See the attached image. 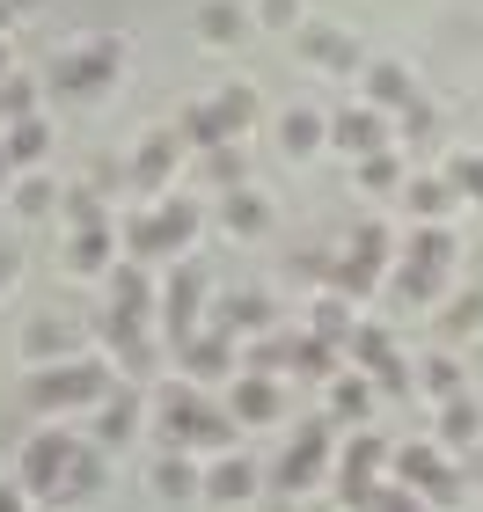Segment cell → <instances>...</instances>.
<instances>
[{"instance_id": "6da1fadb", "label": "cell", "mask_w": 483, "mask_h": 512, "mask_svg": "<svg viewBox=\"0 0 483 512\" xmlns=\"http://www.w3.org/2000/svg\"><path fill=\"white\" fill-rule=\"evenodd\" d=\"M154 425H161V439H169L176 454H198V447H227L235 439V417L227 410H213L205 395L183 381V388H161L154 395Z\"/></svg>"}, {"instance_id": "7a4b0ae2", "label": "cell", "mask_w": 483, "mask_h": 512, "mask_svg": "<svg viewBox=\"0 0 483 512\" xmlns=\"http://www.w3.org/2000/svg\"><path fill=\"white\" fill-rule=\"evenodd\" d=\"M118 242H125L132 264H161V256H183V249L198 242V205H191V198H161V205H147V213H125Z\"/></svg>"}, {"instance_id": "3957f363", "label": "cell", "mask_w": 483, "mask_h": 512, "mask_svg": "<svg viewBox=\"0 0 483 512\" xmlns=\"http://www.w3.org/2000/svg\"><path fill=\"white\" fill-rule=\"evenodd\" d=\"M103 395H110V366L103 359H59V366H37L30 374V410H44V417L96 410Z\"/></svg>"}, {"instance_id": "277c9868", "label": "cell", "mask_w": 483, "mask_h": 512, "mask_svg": "<svg viewBox=\"0 0 483 512\" xmlns=\"http://www.w3.org/2000/svg\"><path fill=\"white\" fill-rule=\"evenodd\" d=\"M125 74V37H81L66 44V52H52V88L59 96H96V88H110Z\"/></svg>"}, {"instance_id": "5b68a950", "label": "cell", "mask_w": 483, "mask_h": 512, "mask_svg": "<svg viewBox=\"0 0 483 512\" xmlns=\"http://www.w3.org/2000/svg\"><path fill=\"white\" fill-rule=\"evenodd\" d=\"M74 454H81V439L66 432V425H44V432H30V447H22V498H44L52 505L59 498V476L74 469Z\"/></svg>"}, {"instance_id": "8992f818", "label": "cell", "mask_w": 483, "mask_h": 512, "mask_svg": "<svg viewBox=\"0 0 483 512\" xmlns=\"http://www.w3.org/2000/svg\"><path fill=\"white\" fill-rule=\"evenodd\" d=\"M161 330H169L176 344L183 337H198V315H205V264H191V256H176V271H169V286H161Z\"/></svg>"}, {"instance_id": "52a82bcc", "label": "cell", "mask_w": 483, "mask_h": 512, "mask_svg": "<svg viewBox=\"0 0 483 512\" xmlns=\"http://www.w3.org/2000/svg\"><path fill=\"white\" fill-rule=\"evenodd\" d=\"M322 461H330V425H301V439H293V447L279 454V469H271V476H279V491H286V498H301L308 483L322 476Z\"/></svg>"}, {"instance_id": "ba28073f", "label": "cell", "mask_w": 483, "mask_h": 512, "mask_svg": "<svg viewBox=\"0 0 483 512\" xmlns=\"http://www.w3.org/2000/svg\"><path fill=\"white\" fill-rule=\"evenodd\" d=\"M147 425V395L140 388H110L103 403H96V439H88V447H103V454H118L132 432Z\"/></svg>"}, {"instance_id": "9c48e42d", "label": "cell", "mask_w": 483, "mask_h": 512, "mask_svg": "<svg viewBox=\"0 0 483 512\" xmlns=\"http://www.w3.org/2000/svg\"><path fill=\"white\" fill-rule=\"evenodd\" d=\"M381 461H388V447H381L374 432H359L352 447H344V461H337V491H344V505H352V512L381 491V483H374V469H381Z\"/></svg>"}, {"instance_id": "30bf717a", "label": "cell", "mask_w": 483, "mask_h": 512, "mask_svg": "<svg viewBox=\"0 0 483 512\" xmlns=\"http://www.w3.org/2000/svg\"><path fill=\"white\" fill-rule=\"evenodd\" d=\"M176 161H183V139H176V125H161V132H147L140 139V154H132V191H169V176H176Z\"/></svg>"}, {"instance_id": "8fae6325", "label": "cell", "mask_w": 483, "mask_h": 512, "mask_svg": "<svg viewBox=\"0 0 483 512\" xmlns=\"http://www.w3.org/2000/svg\"><path fill=\"white\" fill-rule=\"evenodd\" d=\"M279 410H286V395L271 374H235V388H227V417L235 425H271Z\"/></svg>"}, {"instance_id": "7c38bea8", "label": "cell", "mask_w": 483, "mask_h": 512, "mask_svg": "<svg viewBox=\"0 0 483 512\" xmlns=\"http://www.w3.org/2000/svg\"><path fill=\"white\" fill-rule=\"evenodd\" d=\"M396 476H403V483H418V491H425V498H440V505H454V491H462V476H454L447 461H440V447H403V454H396Z\"/></svg>"}, {"instance_id": "4fadbf2b", "label": "cell", "mask_w": 483, "mask_h": 512, "mask_svg": "<svg viewBox=\"0 0 483 512\" xmlns=\"http://www.w3.org/2000/svg\"><path fill=\"white\" fill-rule=\"evenodd\" d=\"M176 366H183L191 381H235V344L213 337V330H198V337L176 344Z\"/></svg>"}, {"instance_id": "5bb4252c", "label": "cell", "mask_w": 483, "mask_h": 512, "mask_svg": "<svg viewBox=\"0 0 483 512\" xmlns=\"http://www.w3.org/2000/svg\"><path fill=\"white\" fill-rule=\"evenodd\" d=\"M103 483H110V454L81 439V454H74V469L59 476V498H52V505H96V498H103Z\"/></svg>"}, {"instance_id": "9a60e30c", "label": "cell", "mask_w": 483, "mask_h": 512, "mask_svg": "<svg viewBox=\"0 0 483 512\" xmlns=\"http://www.w3.org/2000/svg\"><path fill=\"white\" fill-rule=\"evenodd\" d=\"M198 498H205V505H242V498H257V461H242V454H220L213 469H205Z\"/></svg>"}, {"instance_id": "2e32d148", "label": "cell", "mask_w": 483, "mask_h": 512, "mask_svg": "<svg viewBox=\"0 0 483 512\" xmlns=\"http://www.w3.org/2000/svg\"><path fill=\"white\" fill-rule=\"evenodd\" d=\"M264 330H271V300L264 293H227L213 308V337H227V344L235 337H264Z\"/></svg>"}, {"instance_id": "e0dca14e", "label": "cell", "mask_w": 483, "mask_h": 512, "mask_svg": "<svg viewBox=\"0 0 483 512\" xmlns=\"http://www.w3.org/2000/svg\"><path fill=\"white\" fill-rule=\"evenodd\" d=\"M110 278V308H118V315H132V322H147L154 315V278H147V264H132V256H125V264H110L103 271Z\"/></svg>"}, {"instance_id": "ac0fdd59", "label": "cell", "mask_w": 483, "mask_h": 512, "mask_svg": "<svg viewBox=\"0 0 483 512\" xmlns=\"http://www.w3.org/2000/svg\"><path fill=\"white\" fill-rule=\"evenodd\" d=\"M22 359H30V366H59V359H74V322L37 315L30 330H22Z\"/></svg>"}, {"instance_id": "d6986e66", "label": "cell", "mask_w": 483, "mask_h": 512, "mask_svg": "<svg viewBox=\"0 0 483 512\" xmlns=\"http://www.w3.org/2000/svg\"><path fill=\"white\" fill-rule=\"evenodd\" d=\"M110 264H118V227H81V235L66 242V271H81V278H103Z\"/></svg>"}, {"instance_id": "ffe728a7", "label": "cell", "mask_w": 483, "mask_h": 512, "mask_svg": "<svg viewBox=\"0 0 483 512\" xmlns=\"http://www.w3.org/2000/svg\"><path fill=\"white\" fill-rule=\"evenodd\" d=\"M330 139H337L344 154H381L388 125H381V110H344V118L330 125Z\"/></svg>"}, {"instance_id": "44dd1931", "label": "cell", "mask_w": 483, "mask_h": 512, "mask_svg": "<svg viewBox=\"0 0 483 512\" xmlns=\"http://www.w3.org/2000/svg\"><path fill=\"white\" fill-rule=\"evenodd\" d=\"M301 52L322 59L330 74H352V66H359V44L344 37V30H322V22H308V30H301Z\"/></svg>"}, {"instance_id": "7402d4cb", "label": "cell", "mask_w": 483, "mask_h": 512, "mask_svg": "<svg viewBox=\"0 0 483 512\" xmlns=\"http://www.w3.org/2000/svg\"><path fill=\"white\" fill-rule=\"evenodd\" d=\"M198 461L191 454H176V447H161V461H154V498H198Z\"/></svg>"}, {"instance_id": "603a6c76", "label": "cell", "mask_w": 483, "mask_h": 512, "mask_svg": "<svg viewBox=\"0 0 483 512\" xmlns=\"http://www.w3.org/2000/svg\"><path fill=\"white\" fill-rule=\"evenodd\" d=\"M44 147H52V125L22 118V125H8V139H0V161H8V169H30V161H44Z\"/></svg>"}, {"instance_id": "cb8c5ba5", "label": "cell", "mask_w": 483, "mask_h": 512, "mask_svg": "<svg viewBox=\"0 0 483 512\" xmlns=\"http://www.w3.org/2000/svg\"><path fill=\"white\" fill-rule=\"evenodd\" d=\"M220 227H227V235H264V227H271V205H264L257 191H227V198H220Z\"/></svg>"}, {"instance_id": "d4e9b609", "label": "cell", "mask_w": 483, "mask_h": 512, "mask_svg": "<svg viewBox=\"0 0 483 512\" xmlns=\"http://www.w3.org/2000/svg\"><path fill=\"white\" fill-rule=\"evenodd\" d=\"M213 110H220V125H227V139H242L249 125H257V88H220V96H213Z\"/></svg>"}, {"instance_id": "484cf974", "label": "cell", "mask_w": 483, "mask_h": 512, "mask_svg": "<svg viewBox=\"0 0 483 512\" xmlns=\"http://www.w3.org/2000/svg\"><path fill=\"white\" fill-rule=\"evenodd\" d=\"M440 439H447V447H476V439H483V417H476V403H462V395H454V403L440 410Z\"/></svg>"}, {"instance_id": "4316f807", "label": "cell", "mask_w": 483, "mask_h": 512, "mask_svg": "<svg viewBox=\"0 0 483 512\" xmlns=\"http://www.w3.org/2000/svg\"><path fill=\"white\" fill-rule=\"evenodd\" d=\"M15 213H22V220L59 213V183H52V176H22V183H15Z\"/></svg>"}, {"instance_id": "83f0119b", "label": "cell", "mask_w": 483, "mask_h": 512, "mask_svg": "<svg viewBox=\"0 0 483 512\" xmlns=\"http://www.w3.org/2000/svg\"><path fill=\"white\" fill-rule=\"evenodd\" d=\"M293 374L337 381V344H322V337H293Z\"/></svg>"}, {"instance_id": "f1b7e54d", "label": "cell", "mask_w": 483, "mask_h": 512, "mask_svg": "<svg viewBox=\"0 0 483 512\" xmlns=\"http://www.w3.org/2000/svg\"><path fill=\"white\" fill-rule=\"evenodd\" d=\"M410 264H418V271H447V264H454L447 227H418V235H410Z\"/></svg>"}, {"instance_id": "f546056e", "label": "cell", "mask_w": 483, "mask_h": 512, "mask_svg": "<svg viewBox=\"0 0 483 512\" xmlns=\"http://www.w3.org/2000/svg\"><path fill=\"white\" fill-rule=\"evenodd\" d=\"M0 118H8V125L37 118V81H22V74H0Z\"/></svg>"}, {"instance_id": "4dcf8cb0", "label": "cell", "mask_w": 483, "mask_h": 512, "mask_svg": "<svg viewBox=\"0 0 483 512\" xmlns=\"http://www.w3.org/2000/svg\"><path fill=\"white\" fill-rule=\"evenodd\" d=\"M279 139H286V154H315L322 147V118H315V110H286Z\"/></svg>"}, {"instance_id": "1f68e13d", "label": "cell", "mask_w": 483, "mask_h": 512, "mask_svg": "<svg viewBox=\"0 0 483 512\" xmlns=\"http://www.w3.org/2000/svg\"><path fill=\"white\" fill-rule=\"evenodd\" d=\"M330 410L337 417H366V410H374V388H366L359 374H337L330 381Z\"/></svg>"}, {"instance_id": "d6a6232c", "label": "cell", "mask_w": 483, "mask_h": 512, "mask_svg": "<svg viewBox=\"0 0 483 512\" xmlns=\"http://www.w3.org/2000/svg\"><path fill=\"white\" fill-rule=\"evenodd\" d=\"M315 337H322V344H344V337H352V308H344L337 293L315 300Z\"/></svg>"}, {"instance_id": "836d02e7", "label": "cell", "mask_w": 483, "mask_h": 512, "mask_svg": "<svg viewBox=\"0 0 483 512\" xmlns=\"http://www.w3.org/2000/svg\"><path fill=\"white\" fill-rule=\"evenodd\" d=\"M366 88H374V103H418V96H410V74H403V66H366Z\"/></svg>"}, {"instance_id": "e575fe53", "label": "cell", "mask_w": 483, "mask_h": 512, "mask_svg": "<svg viewBox=\"0 0 483 512\" xmlns=\"http://www.w3.org/2000/svg\"><path fill=\"white\" fill-rule=\"evenodd\" d=\"M59 205H66V220H74V235H81V227H118V220L103 213L96 191H59Z\"/></svg>"}, {"instance_id": "d590c367", "label": "cell", "mask_w": 483, "mask_h": 512, "mask_svg": "<svg viewBox=\"0 0 483 512\" xmlns=\"http://www.w3.org/2000/svg\"><path fill=\"white\" fill-rule=\"evenodd\" d=\"M454 205V191H447V176H418L410 183V213H425V220H440Z\"/></svg>"}, {"instance_id": "8d00e7d4", "label": "cell", "mask_w": 483, "mask_h": 512, "mask_svg": "<svg viewBox=\"0 0 483 512\" xmlns=\"http://www.w3.org/2000/svg\"><path fill=\"white\" fill-rule=\"evenodd\" d=\"M205 176H213L220 191H242V176H249V161H242V147H213V154H205Z\"/></svg>"}, {"instance_id": "74e56055", "label": "cell", "mask_w": 483, "mask_h": 512, "mask_svg": "<svg viewBox=\"0 0 483 512\" xmlns=\"http://www.w3.org/2000/svg\"><path fill=\"white\" fill-rule=\"evenodd\" d=\"M198 37H205V44H235V37H242V15L227 8V0H213V8L198 15Z\"/></svg>"}, {"instance_id": "f35d334b", "label": "cell", "mask_w": 483, "mask_h": 512, "mask_svg": "<svg viewBox=\"0 0 483 512\" xmlns=\"http://www.w3.org/2000/svg\"><path fill=\"white\" fill-rule=\"evenodd\" d=\"M432 293H440V271H418V264L396 271V300H432Z\"/></svg>"}, {"instance_id": "ab89813d", "label": "cell", "mask_w": 483, "mask_h": 512, "mask_svg": "<svg viewBox=\"0 0 483 512\" xmlns=\"http://www.w3.org/2000/svg\"><path fill=\"white\" fill-rule=\"evenodd\" d=\"M425 388L454 403V395H462V374H454V359H432V366H425Z\"/></svg>"}, {"instance_id": "60d3db41", "label": "cell", "mask_w": 483, "mask_h": 512, "mask_svg": "<svg viewBox=\"0 0 483 512\" xmlns=\"http://www.w3.org/2000/svg\"><path fill=\"white\" fill-rule=\"evenodd\" d=\"M359 512H425V505H418V491H374Z\"/></svg>"}, {"instance_id": "b9f144b4", "label": "cell", "mask_w": 483, "mask_h": 512, "mask_svg": "<svg viewBox=\"0 0 483 512\" xmlns=\"http://www.w3.org/2000/svg\"><path fill=\"white\" fill-rule=\"evenodd\" d=\"M476 322H483V293H462L447 308V330H476Z\"/></svg>"}, {"instance_id": "7bdbcfd3", "label": "cell", "mask_w": 483, "mask_h": 512, "mask_svg": "<svg viewBox=\"0 0 483 512\" xmlns=\"http://www.w3.org/2000/svg\"><path fill=\"white\" fill-rule=\"evenodd\" d=\"M366 183H374V191H388V183H396V161H388V154H366V169H359Z\"/></svg>"}, {"instance_id": "ee69618b", "label": "cell", "mask_w": 483, "mask_h": 512, "mask_svg": "<svg viewBox=\"0 0 483 512\" xmlns=\"http://www.w3.org/2000/svg\"><path fill=\"white\" fill-rule=\"evenodd\" d=\"M403 132L410 139H432V110L425 103H403Z\"/></svg>"}, {"instance_id": "f6af8a7d", "label": "cell", "mask_w": 483, "mask_h": 512, "mask_svg": "<svg viewBox=\"0 0 483 512\" xmlns=\"http://www.w3.org/2000/svg\"><path fill=\"white\" fill-rule=\"evenodd\" d=\"M301 15V0H264V22H293Z\"/></svg>"}, {"instance_id": "bcb514c9", "label": "cell", "mask_w": 483, "mask_h": 512, "mask_svg": "<svg viewBox=\"0 0 483 512\" xmlns=\"http://www.w3.org/2000/svg\"><path fill=\"white\" fill-rule=\"evenodd\" d=\"M0 512H30V498H22V483H0Z\"/></svg>"}, {"instance_id": "7dc6e473", "label": "cell", "mask_w": 483, "mask_h": 512, "mask_svg": "<svg viewBox=\"0 0 483 512\" xmlns=\"http://www.w3.org/2000/svg\"><path fill=\"white\" fill-rule=\"evenodd\" d=\"M15 271H22V256H15V249H0V293L15 286Z\"/></svg>"}, {"instance_id": "c3c4849f", "label": "cell", "mask_w": 483, "mask_h": 512, "mask_svg": "<svg viewBox=\"0 0 483 512\" xmlns=\"http://www.w3.org/2000/svg\"><path fill=\"white\" fill-rule=\"evenodd\" d=\"M8 15H15V0H0V30H8Z\"/></svg>"}, {"instance_id": "681fc988", "label": "cell", "mask_w": 483, "mask_h": 512, "mask_svg": "<svg viewBox=\"0 0 483 512\" xmlns=\"http://www.w3.org/2000/svg\"><path fill=\"white\" fill-rule=\"evenodd\" d=\"M0 74H8V44H0Z\"/></svg>"}, {"instance_id": "f907efd6", "label": "cell", "mask_w": 483, "mask_h": 512, "mask_svg": "<svg viewBox=\"0 0 483 512\" xmlns=\"http://www.w3.org/2000/svg\"><path fill=\"white\" fill-rule=\"evenodd\" d=\"M15 8H37V0H15Z\"/></svg>"}, {"instance_id": "816d5d0a", "label": "cell", "mask_w": 483, "mask_h": 512, "mask_svg": "<svg viewBox=\"0 0 483 512\" xmlns=\"http://www.w3.org/2000/svg\"><path fill=\"white\" fill-rule=\"evenodd\" d=\"M476 469H483V447H476Z\"/></svg>"}, {"instance_id": "f5cc1de1", "label": "cell", "mask_w": 483, "mask_h": 512, "mask_svg": "<svg viewBox=\"0 0 483 512\" xmlns=\"http://www.w3.org/2000/svg\"><path fill=\"white\" fill-rule=\"evenodd\" d=\"M271 512H293V505H271Z\"/></svg>"}, {"instance_id": "db71d44e", "label": "cell", "mask_w": 483, "mask_h": 512, "mask_svg": "<svg viewBox=\"0 0 483 512\" xmlns=\"http://www.w3.org/2000/svg\"><path fill=\"white\" fill-rule=\"evenodd\" d=\"M0 176H8V161H0Z\"/></svg>"}]
</instances>
